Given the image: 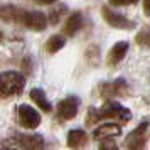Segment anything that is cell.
<instances>
[{"label": "cell", "instance_id": "obj_17", "mask_svg": "<svg viewBox=\"0 0 150 150\" xmlns=\"http://www.w3.org/2000/svg\"><path fill=\"white\" fill-rule=\"evenodd\" d=\"M135 42L140 47H150V27L145 25L138 30V34L135 35Z\"/></svg>", "mask_w": 150, "mask_h": 150}, {"label": "cell", "instance_id": "obj_9", "mask_svg": "<svg viewBox=\"0 0 150 150\" xmlns=\"http://www.w3.org/2000/svg\"><path fill=\"white\" fill-rule=\"evenodd\" d=\"M17 142L21 147L25 150H46V142L44 137L39 133H32V135H17Z\"/></svg>", "mask_w": 150, "mask_h": 150}, {"label": "cell", "instance_id": "obj_23", "mask_svg": "<svg viewBox=\"0 0 150 150\" xmlns=\"http://www.w3.org/2000/svg\"><path fill=\"white\" fill-rule=\"evenodd\" d=\"M0 150H14V149H0Z\"/></svg>", "mask_w": 150, "mask_h": 150}, {"label": "cell", "instance_id": "obj_2", "mask_svg": "<svg viewBox=\"0 0 150 150\" xmlns=\"http://www.w3.org/2000/svg\"><path fill=\"white\" fill-rule=\"evenodd\" d=\"M24 86H25V78L17 71H5L0 74V98L21 95Z\"/></svg>", "mask_w": 150, "mask_h": 150}, {"label": "cell", "instance_id": "obj_7", "mask_svg": "<svg viewBox=\"0 0 150 150\" xmlns=\"http://www.w3.org/2000/svg\"><path fill=\"white\" fill-rule=\"evenodd\" d=\"M101 15H103V19H105V22H106L108 25H111V27H115V29H127V30H128V29L135 27V22L128 21L123 14L111 10L110 7H103Z\"/></svg>", "mask_w": 150, "mask_h": 150}, {"label": "cell", "instance_id": "obj_16", "mask_svg": "<svg viewBox=\"0 0 150 150\" xmlns=\"http://www.w3.org/2000/svg\"><path fill=\"white\" fill-rule=\"evenodd\" d=\"M64 44H66V41H64L62 35H51L46 42V51L49 54H54V52H57L64 47Z\"/></svg>", "mask_w": 150, "mask_h": 150}, {"label": "cell", "instance_id": "obj_19", "mask_svg": "<svg viewBox=\"0 0 150 150\" xmlns=\"http://www.w3.org/2000/svg\"><path fill=\"white\" fill-rule=\"evenodd\" d=\"M100 150H118V147H116V143L111 138H103L101 145H100Z\"/></svg>", "mask_w": 150, "mask_h": 150}, {"label": "cell", "instance_id": "obj_8", "mask_svg": "<svg viewBox=\"0 0 150 150\" xmlns=\"http://www.w3.org/2000/svg\"><path fill=\"white\" fill-rule=\"evenodd\" d=\"M22 24L25 25V27L32 29V30H44L46 25H47V17L42 14V12H24L22 14Z\"/></svg>", "mask_w": 150, "mask_h": 150}, {"label": "cell", "instance_id": "obj_6", "mask_svg": "<svg viewBox=\"0 0 150 150\" xmlns=\"http://www.w3.org/2000/svg\"><path fill=\"white\" fill-rule=\"evenodd\" d=\"M17 118H19V123H21L24 128L34 130L41 125V115L39 111L34 110L29 105H21L19 106V111H17Z\"/></svg>", "mask_w": 150, "mask_h": 150}, {"label": "cell", "instance_id": "obj_20", "mask_svg": "<svg viewBox=\"0 0 150 150\" xmlns=\"http://www.w3.org/2000/svg\"><path fill=\"white\" fill-rule=\"evenodd\" d=\"M108 2L113 7H125V5H133L138 0H108Z\"/></svg>", "mask_w": 150, "mask_h": 150}, {"label": "cell", "instance_id": "obj_3", "mask_svg": "<svg viewBox=\"0 0 150 150\" xmlns=\"http://www.w3.org/2000/svg\"><path fill=\"white\" fill-rule=\"evenodd\" d=\"M98 89H100L101 98H105V100L116 98V96L123 98V96L130 95V86L123 78H118V79H115V81H111V83H101Z\"/></svg>", "mask_w": 150, "mask_h": 150}, {"label": "cell", "instance_id": "obj_14", "mask_svg": "<svg viewBox=\"0 0 150 150\" xmlns=\"http://www.w3.org/2000/svg\"><path fill=\"white\" fill-rule=\"evenodd\" d=\"M30 98H32V101L39 106V110H42V111H46V113H49L51 110H52V105L49 103L47 100V96H46V93L42 91L41 88H34V89H30Z\"/></svg>", "mask_w": 150, "mask_h": 150}, {"label": "cell", "instance_id": "obj_4", "mask_svg": "<svg viewBox=\"0 0 150 150\" xmlns=\"http://www.w3.org/2000/svg\"><path fill=\"white\" fill-rule=\"evenodd\" d=\"M147 128H149V122H142L133 132H130L127 135V138H125V149L127 150H145Z\"/></svg>", "mask_w": 150, "mask_h": 150}, {"label": "cell", "instance_id": "obj_11", "mask_svg": "<svg viewBox=\"0 0 150 150\" xmlns=\"http://www.w3.org/2000/svg\"><path fill=\"white\" fill-rule=\"evenodd\" d=\"M122 133L120 125L116 123H103L93 132V137L96 140H103V138H111V137H118Z\"/></svg>", "mask_w": 150, "mask_h": 150}, {"label": "cell", "instance_id": "obj_10", "mask_svg": "<svg viewBox=\"0 0 150 150\" xmlns=\"http://www.w3.org/2000/svg\"><path fill=\"white\" fill-rule=\"evenodd\" d=\"M128 47H130V44L127 41L116 42L115 46L110 49L108 56H106V64H108V66H116L118 62H122L123 59H125L127 52H128Z\"/></svg>", "mask_w": 150, "mask_h": 150}, {"label": "cell", "instance_id": "obj_13", "mask_svg": "<svg viewBox=\"0 0 150 150\" xmlns=\"http://www.w3.org/2000/svg\"><path fill=\"white\" fill-rule=\"evenodd\" d=\"M83 29V14L81 12H73L68 17V21L64 24V34L73 37Z\"/></svg>", "mask_w": 150, "mask_h": 150}, {"label": "cell", "instance_id": "obj_12", "mask_svg": "<svg viewBox=\"0 0 150 150\" xmlns=\"http://www.w3.org/2000/svg\"><path fill=\"white\" fill-rule=\"evenodd\" d=\"M88 143V135L84 130H71L68 133V147L73 150H81L83 147H86Z\"/></svg>", "mask_w": 150, "mask_h": 150}, {"label": "cell", "instance_id": "obj_18", "mask_svg": "<svg viewBox=\"0 0 150 150\" xmlns=\"http://www.w3.org/2000/svg\"><path fill=\"white\" fill-rule=\"evenodd\" d=\"M64 12H66V7H64V5H57L56 8H52V10L49 12V22H51L52 25H56L57 22L61 21V17H62Z\"/></svg>", "mask_w": 150, "mask_h": 150}, {"label": "cell", "instance_id": "obj_1", "mask_svg": "<svg viewBox=\"0 0 150 150\" xmlns=\"http://www.w3.org/2000/svg\"><path fill=\"white\" fill-rule=\"evenodd\" d=\"M101 120H118V122H130L132 120V113L128 108L122 106L116 101H106L101 108H95L91 106L86 115V125H95V123L101 122Z\"/></svg>", "mask_w": 150, "mask_h": 150}, {"label": "cell", "instance_id": "obj_21", "mask_svg": "<svg viewBox=\"0 0 150 150\" xmlns=\"http://www.w3.org/2000/svg\"><path fill=\"white\" fill-rule=\"evenodd\" d=\"M143 12L150 17V0H143Z\"/></svg>", "mask_w": 150, "mask_h": 150}, {"label": "cell", "instance_id": "obj_22", "mask_svg": "<svg viewBox=\"0 0 150 150\" xmlns=\"http://www.w3.org/2000/svg\"><path fill=\"white\" fill-rule=\"evenodd\" d=\"M34 2L39 5H51V4H56L57 0H34Z\"/></svg>", "mask_w": 150, "mask_h": 150}, {"label": "cell", "instance_id": "obj_5", "mask_svg": "<svg viewBox=\"0 0 150 150\" xmlns=\"http://www.w3.org/2000/svg\"><path fill=\"white\" fill-rule=\"evenodd\" d=\"M78 110H79V98L71 95L68 98H64L62 101H59V105H57V118L61 122L73 120L78 115Z\"/></svg>", "mask_w": 150, "mask_h": 150}, {"label": "cell", "instance_id": "obj_15", "mask_svg": "<svg viewBox=\"0 0 150 150\" xmlns=\"http://www.w3.org/2000/svg\"><path fill=\"white\" fill-rule=\"evenodd\" d=\"M22 12L21 8L14 7V5H2L0 7V19L4 22H17L22 21Z\"/></svg>", "mask_w": 150, "mask_h": 150}]
</instances>
